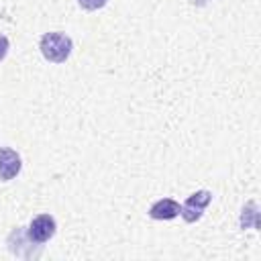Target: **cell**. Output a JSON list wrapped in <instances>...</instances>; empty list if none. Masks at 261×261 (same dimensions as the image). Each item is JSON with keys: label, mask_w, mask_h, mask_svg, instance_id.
Here are the masks:
<instances>
[{"label": "cell", "mask_w": 261, "mask_h": 261, "mask_svg": "<svg viewBox=\"0 0 261 261\" xmlns=\"http://www.w3.org/2000/svg\"><path fill=\"white\" fill-rule=\"evenodd\" d=\"M55 228H57V224H55V218L51 214H39L31 220L27 234L35 243H47L55 234Z\"/></svg>", "instance_id": "cell-3"}, {"label": "cell", "mask_w": 261, "mask_h": 261, "mask_svg": "<svg viewBox=\"0 0 261 261\" xmlns=\"http://www.w3.org/2000/svg\"><path fill=\"white\" fill-rule=\"evenodd\" d=\"M210 200H212V194H210L208 190H198V192H194V194L184 202V206L179 208L181 218H184L186 222H196V220H200L202 214H204V210H206V206L210 204Z\"/></svg>", "instance_id": "cell-2"}, {"label": "cell", "mask_w": 261, "mask_h": 261, "mask_svg": "<svg viewBox=\"0 0 261 261\" xmlns=\"http://www.w3.org/2000/svg\"><path fill=\"white\" fill-rule=\"evenodd\" d=\"M39 49L43 53V57L51 63H63L69 55H71V49H73V41L69 35L65 33H59V31H53V33H45L41 37V43H39Z\"/></svg>", "instance_id": "cell-1"}, {"label": "cell", "mask_w": 261, "mask_h": 261, "mask_svg": "<svg viewBox=\"0 0 261 261\" xmlns=\"http://www.w3.org/2000/svg\"><path fill=\"white\" fill-rule=\"evenodd\" d=\"M22 161L20 155L14 149L8 147H0V179L2 181H10L20 173Z\"/></svg>", "instance_id": "cell-4"}, {"label": "cell", "mask_w": 261, "mask_h": 261, "mask_svg": "<svg viewBox=\"0 0 261 261\" xmlns=\"http://www.w3.org/2000/svg\"><path fill=\"white\" fill-rule=\"evenodd\" d=\"M8 47H10V45H8V39H6L4 35H0V61L6 57V53H8Z\"/></svg>", "instance_id": "cell-7"}, {"label": "cell", "mask_w": 261, "mask_h": 261, "mask_svg": "<svg viewBox=\"0 0 261 261\" xmlns=\"http://www.w3.org/2000/svg\"><path fill=\"white\" fill-rule=\"evenodd\" d=\"M108 0H77V4L84 8V10H98L106 4Z\"/></svg>", "instance_id": "cell-6"}, {"label": "cell", "mask_w": 261, "mask_h": 261, "mask_svg": "<svg viewBox=\"0 0 261 261\" xmlns=\"http://www.w3.org/2000/svg\"><path fill=\"white\" fill-rule=\"evenodd\" d=\"M179 208H181L179 202H175L173 198H161L151 204L149 216L155 220H171V218L179 216Z\"/></svg>", "instance_id": "cell-5"}]
</instances>
